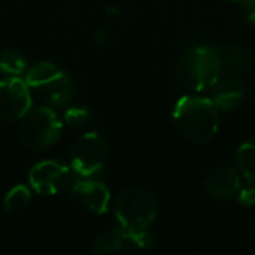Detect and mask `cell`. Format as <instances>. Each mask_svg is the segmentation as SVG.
I'll list each match as a JSON object with an SVG mask.
<instances>
[{"label": "cell", "instance_id": "obj_1", "mask_svg": "<svg viewBox=\"0 0 255 255\" xmlns=\"http://www.w3.org/2000/svg\"><path fill=\"white\" fill-rule=\"evenodd\" d=\"M173 123L178 131L194 143L211 142L220 127V109L212 99L185 96L173 109Z\"/></svg>", "mask_w": 255, "mask_h": 255}, {"label": "cell", "instance_id": "obj_2", "mask_svg": "<svg viewBox=\"0 0 255 255\" xmlns=\"http://www.w3.org/2000/svg\"><path fill=\"white\" fill-rule=\"evenodd\" d=\"M24 81L37 106L63 108L73 97L70 76L52 63H37L27 72Z\"/></svg>", "mask_w": 255, "mask_h": 255}, {"label": "cell", "instance_id": "obj_3", "mask_svg": "<svg viewBox=\"0 0 255 255\" xmlns=\"http://www.w3.org/2000/svg\"><path fill=\"white\" fill-rule=\"evenodd\" d=\"M176 76L182 85L196 93L209 90L220 76L215 48L197 45L184 51L176 63Z\"/></svg>", "mask_w": 255, "mask_h": 255}, {"label": "cell", "instance_id": "obj_4", "mask_svg": "<svg viewBox=\"0 0 255 255\" xmlns=\"http://www.w3.org/2000/svg\"><path fill=\"white\" fill-rule=\"evenodd\" d=\"M158 205L155 197L140 187L124 188L115 200V217L123 230L145 232L157 218Z\"/></svg>", "mask_w": 255, "mask_h": 255}, {"label": "cell", "instance_id": "obj_5", "mask_svg": "<svg viewBox=\"0 0 255 255\" xmlns=\"http://www.w3.org/2000/svg\"><path fill=\"white\" fill-rule=\"evenodd\" d=\"M61 130L63 124L54 109L48 106H36L21 118L19 137L27 149L42 152L49 149L60 139Z\"/></svg>", "mask_w": 255, "mask_h": 255}, {"label": "cell", "instance_id": "obj_6", "mask_svg": "<svg viewBox=\"0 0 255 255\" xmlns=\"http://www.w3.org/2000/svg\"><path fill=\"white\" fill-rule=\"evenodd\" d=\"M109 160V146L97 133L78 137L70 149L72 169L79 178H90L102 172Z\"/></svg>", "mask_w": 255, "mask_h": 255}, {"label": "cell", "instance_id": "obj_7", "mask_svg": "<svg viewBox=\"0 0 255 255\" xmlns=\"http://www.w3.org/2000/svg\"><path fill=\"white\" fill-rule=\"evenodd\" d=\"M78 179L79 176L72 167L52 160H45L34 164L28 173L31 188L40 196L57 194L64 188L72 187V184Z\"/></svg>", "mask_w": 255, "mask_h": 255}, {"label": "cell", "instance_id": "obj_8", "mask_svg": "<svg viewBox=\"0 0 255 255\" xmlns=\"http://www.w3.org/2000/svg\"><path fill=\"white\" fill-rule=\"evenodd\" d=\"M31 105L33 99L24 79L16 76L0 79V120H19L31 109Z\"/></svg>", "mask_w": 255, "mask_h": 255}, {"label": "cell", "instance_id": "obj_9", "mask_svg": "<svg viewBox=\"0 0 255 255\" xmlns=\"http://www.w3.org/2000/svg\"><path fill=\"white\" fill-rule=\"evenodd\" d=\"M70 199L93 214H105L111 203V193L99 181H81L79 178L70 187Z\"/></svg>", "mask_w": 255, "mask_h": 255}, {"label": "cell", "instance_id": "obj_10", "mask_svg": "<svg viewBox=\"0 0 255 255\" xmlns=\"http://www.w3.org/2000/svg\"><path fill=\"white\" fill-rule=\"evenodd\" d=\"M209 91L211 99L220 111L232 112L244 103L247 97V82L242 78L220 75Z\"/></svg>", "mask_w": 255, "mask_h": 255}, {"label": "cell", "instance_id": "obj_11", "mask_svg": "<svg viewBox=\"0 0 255 255\" xmlns=\"http://www.w3.org/2000/svg\"><path fill=\"white\" fill-rule=\"evenodd\" d=\"M215 51L220 60V75L247 79L254 66L248 49L239 45H220L215 46Z\"/></svg>", "mask_w": 255, "mask_h": 255}, {"label": "cell", "instance_id": "obj_12", "mask_svg": "<svg viewBox=\"0 0 255 255\" xmlns=\"http://www.w3.org/2000/svg\"><path fill=\"white\" fill-rule=\"evenodd\" d=\"M203 188L205 191L218 200L229 199L239 193L241 190V176L232 167H217L212 169L203 178Z\"/></svg>", "mask_w": 255, "mask_h": 255}, {"label": "cell", "instance_id": "obj_13", "mask_svg": "<svg viewBox=\"0 0 255 255\" xmlns=\"http://www.w3.org/2000/svg\"><path fill=\"white\" fill-rule=\"evenodd\" d=\"M124 233L126 232L120 226L100 232L93 242V251L96 254H112L121 251L124 245Z\"/></svg>", "mask_w": 255, "mask_h": 255}, {"label": "cell", "instance_id": "obj_14", "mask_svg": "<svg viewBox=\"0 0 255 255\" xmlns=\"http://www.w3.org/2000/svg\"><path fill=\"white\" fill-rule=\"evenodd\" d=\"M236 160L245 178L255 182V136H251L239 146Z\"/></svg>", "mask_w": 255, "mask_h": 255}, {"label": "cell", "instance_id": "obj_15", "mask_svg": "<svg viewBox=\"0 0 255 255\" xmlns=\"http://www.w3.org/2000/svg\"><path fill=\"white\" fill-rule=\"evenodd\" d=\"M31 199V193L25 185H16L13 187L4 197L3 206L7 214H18L22 212Z\"/></svg>", "mask_w": 255, "mask_h": 255}, {"label": "cell", "instance_id": "obj_16", "mask_svg": "<svg viewBox=\"0 0 255 255\" xmlns=\"http://www.w3.org/2000/svg\"><path fill=\"white\" fill-rule=\"evenodd\" d=\"M25 57L16 49H6L0 52V70L9 76H18L25 70Z\"/></svg>", "mask_w": 255, "mask_h": 255}, {"label": "cell", "instance_id": "obj_17", "mask_svg": "<svg viewBox=\"0 0 255 255\" xmlns=\"http://www.w3.org/2000/svg\"><path fill=\"white\" fill-rule=\"evenodd\" d=\"M66 123L72 127H81L85 126L91 120V112L85 108H70L64 114Z\"/></svg>", "mask_w": 255, "mask_h": 255}, {"label": "cell", "instance_id": "obj_18", "mask_svg": "<svg viewBox=\"0 0 255 255\" xmlns=\"http://www.w3.org/2000/svg\"><path fill=\"white\" fill-rule=\"evenodd\" d=\"M239 202L245 206H254L255 205V182L253 185L244 187L239 190Z\"/></svg>", "mask_w": 255, "mask_h": 255}, {"label": "cell", "instance_id": "obj_19", "mask_svg": "<svg viewBox=\"0 0 255 255\" xmlns=\"http://www.w3.org/2000/svg\"><path fill=\"white\" fill-rule=\"evenodd\" d=\"M242 10H244V16L255 24V0H245L242 1Z\"/></svg>", "mask_w": 255, "mask_h": 255}, {"label": "cell", "instance_id": "obj_20", "mask_svg": "<svg viewBox=\"0 0 255 255\" xmlns=\"http://www.w3.org/2000/svg\"><path fill=\"white\" fill-rule=\"evenodd\" d=\"M253 232H254V236H255V223H254V226H253Z\"/></svg>", "mask_w": 255, "mask_h": 255}, {"label": "cell", "instance_id": "obj_21", "mask_svg": "<svg viewBox=\"0 0 255 255\" xmlns=\"http://www.w3.org/2000/svg\"><path fill=\"white\" fill-rule=\"evenodd\" d=\"M235 1H241V3H242V1H245V0H235Z\"/></svg>", "mask_w": 255, "mask_h": 255}]
</instances>
